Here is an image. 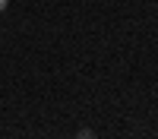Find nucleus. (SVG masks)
Returning <instances> with one entry per match:
<instances>
[{
    "instance_id": "obj_1",
    "label": "nucleus",
    "mask_w": 158,
    "mask_h": 139,
    "mask_svg": "<svg viewBox=\"0 0 158 139\" xmlns=\"http://www.w3.org/2000/svg\"><path fill=\"white\" fill-rule=\"evenodd\" d=\"M76 139H98V133L92 130V126H82V130L76 133Z\"/></svg>"
}]
</instances>
